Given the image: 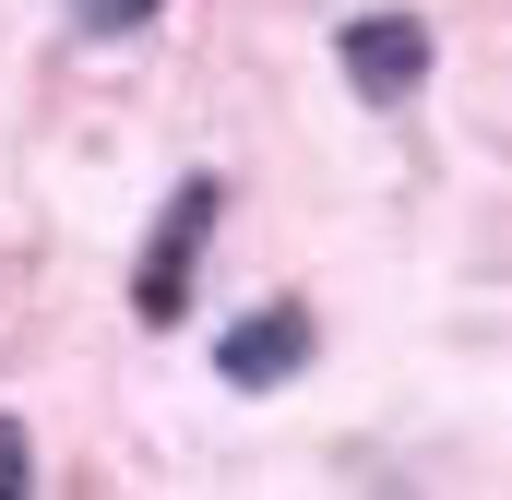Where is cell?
<instances>
[{"mask_svg": "<svg viewBox=\"0 0 512 500\" xmlns=\"http://www.w3.org/2000/svg\"><path fill=\"white\" fill-rule=\"evenodd\" d=\"M346 84H358L370 108H405V96L429 84V24H417V12H358V24H346Z\"/></svg>", "mask_w": 512, "mask_h": 500, "instance_id": "cell-2", "label": "cell"}, {"mask_svg": "<svg viewBox=\"0 0 512 500\" xmlns=\"http://www.w3.org/2000/svg\"><path fill=\"white\" fill-rule=\"evenodd\" d=\"M298 358H310V310H298V298H274V310H251V322L227 334V358H215V370L239 381V393H262V381H286Z\"/></svg>", "mask_w": 512, "mask_h": 500, "instance_id": "cell-3", "label": "cell"}, {"mask_svg": "<svg viewBox=\"0 0 512 500\" xmlns=\"http://www.w3.org/2000/svg\"><path fill=\"white\" fill-rule=\"evenodd\" d=\"M155 12H167V0H72L84 36H131V24H155Z\"/></svg>", "mask_w": 512, "mask_h": 500, "instance_id": "cell-4", "label": "cell"}, {"mask_svg": "<svg viewBox=\"0 0 512 500\" xmlns=\"http://www.w3.org/2000/svg\"><path fill=\"white\" fill-rule=\"evenodd\" d=\"M215 179H179V203H167V227H155V250H143V274H131V310L143 322H179L191 310V262H203V227H215Z\"/></svg>", "mask_w": 512, "mask_h": 500, "instance_id": "cell-1", "label": "cell"}, {"mask_svg": "<svg viewBox=\"0 0 512 500\" xmlns=\"http://www.w3.org/2000/svg\"><path fill=\"white\" fill-rule=\"evenodd\" d=\"M24 477H36V453H24V429L0 417V500H24Z\"/></svg>", "mask_w": 512, "mask_h": 500, "instance_id": "cell-5", "label": "cell"}]
</instances>
